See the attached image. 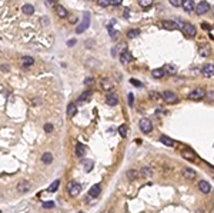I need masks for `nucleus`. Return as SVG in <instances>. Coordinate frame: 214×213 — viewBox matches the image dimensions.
<instances>
[{"mask_svg":"<svg viewBox=\"0 0 214 213\" xmlns=\"http://www.w3.org/2000/svg\"><path fill=\"white\" fill-rule=\"evenodd\" d=\"M138 127H140V130H141V133H144V135H149V133H151V132H153V123H151V120H150V119H147V117H143L141 120L138 122Z\"/></svg>","mask_w":214,"mask_h":213,"instance_id":"nucleus-1","label":"nucleus"},{"mask_svg":"<svg viewBox=\"0 0 214 213\" xmlns=\"http://www.w3.org/2000/svg\"><path fill=\"white\" fill-rule=\"evenodd\" d=\"M67 192H69V194H70L71 197H76V196H78L80 192H81V185L74 180L69 182V183H67Z\"/></svg>","mask_w":214,"mask_h":213,"instance_id":"nucleus-2","label":"nucleus"},{"mask_svg":"<svg viewBox=\"0 0 214 213\" xmlns=\"http://www.w3.org/2000/svg\"><path fill=\"white\" fill-rule=\"evenodd\" d=\"M89 26H90V14H89V12H86V13L83 14V20H81V22H80V25L76 27V33L80 34V33L86 32Z\"/></svg>","mask_w":214,"mask_h":213,"instance_id":"nucleus-3","label":"nucleus"},{"mask_svg":"<svg viewBox=\"0 0 214 213\" xmlns=\"http://www.w3.org/2000/svg\"><path fill=\"white\" fill-rule=\"evenodd\" d=\"M161 97H163V100H164L167 104H175L177 102H178V97H177V95H175V93H173V92H170V90L163 92Z\"/></svg>","mask_w":214,"mask_h":213,"instance_id":"nucleus-4","label":"nucleus"},{"mask_svg":"<svg viewBox=\"0 0 214 213\" xmlns=\"http://www.w3.org/2000/svg\"><path fill=\"white\" fill-rule=\"evenodd\" d=\"M204 96H206V90H204L203 87H195L194 90L188 95V99H190V100L198 102V100H201V99H204Z\"/></svg>","mask_w":214,"mask_h":213,"instance_id":"nucleus-5","label":"nucleus"},{"mask_svg":"<svg viewBox=\"0 0 214 213\" xmlns=\"http://www.w3.org/2000/svg\"><path fill=\"white\" fill-rule=\"evenodd\" d=\"M181 30L184 32L186 36H188V37H194L195 34H197V29H195L191 23H187V22L181 23Z\"/></svg>","mask_w":214,"mask_h":213,"instance_id":"nucleus-6","label":"nucleus"},{"mask_svg":"<svg viewBox=\"0 0 214 213\" xmlns=\"http://www.w3.org/2000/svg\"><path fill=\"white\" fill-rule=\"evenodd\" d=\"M195 13L198 14V16H203V14H206L210 10V4H208V1H206V0H203V1H200L198 4H195Z\"/></svg>","mask_w":214,"mask_h":213,"instance_id":"nucleus-7","label":"nucleus"},{"mask_svg":"<svg viewBox=\"0 0 214 213\" xmlns=\"http://www.w3.org/2000/svg\"><path fill=\"white\" fill-rule=\"evenodd\" d=\"M181 157L183 159H186L188 162H194L197 159V155L194 153V150H191V149H183L181 150Z\"/></svg>","mask_w":214,"mask_h":213,"instance_id":"nucleus-8","label":"nucleus"},{"mask_svg":"<svg viewBox=\"0 0 214 213\" xmlns=\"http://www.w3.org/2000/svg\"><path fill=\"white\" fill-rule=\"evenodd\" d=\"M100 86H101V89H103V90L110 92V90L114 89V82H113L111 79H109V77H104V79L100 80Z\"/></svg>","mask_w":214,"mask_h":213,"instance_id":"nucleus-9","label":"nucleus"},{"mask_svg":"<svg viewBox=\"0 0 214 213\" xmlns=\"http://www.w3.org/2000/svg\"><path fill=\"white\" fill-rule=\"evenodd\" d=\"M201 74L204 76V77H214V65L211 63H208V65L203 66V69H201Z\"/></svg>","mask_w":214,"mask_h":213,"instance_id":"nucleus-10","label":"nucleus"},{"mask_svg":"<svg viewBox=\"0 0 214 213\" xmlns=\"http://www.w3.org/2000/svg\"><path fill=\"white\" fill-rule=\"evenodd\" d=\"M124 50H127V45H126V43H118L117 46H114V47H113V50H111V56H113V57L120 56Z\"/></svg>","mask_w":214,"mask_h":213,"instance_id":"nucleus-11","label":"nucleus"},{"mask_svg":"<svg viewBox=\"0 0 214 213\" xmlns=\"http://www.w3.org/2000/svg\"><path fill=\"white\" fill-rule=\"evenodd\" d=\"M181 6H183V9H184V12L191 13V12H194L195 3H194V0H183Z\"/></svg>","mask_w":214,"mask_h":213,"instance_id":"nucleus-12","label":"nucleus"},{"mask_svg":"<svg viewBox=\"0 0 214 213\" xmlns=\"http://www.w3.org/2000/svg\"><path fill=\"white\" fill-rule=\"evenodd\" d=\"M198 189H200L201 193L208 194L210 192H211V185H210L207 180H200L198 182Z\"/></svg>","mask_w":214,"mask_h":213,"instance_id":"nucleus-13","label":"nucleus"},{"mask_svg":"<svg viewBox=\"0 0 214 213\" xmlns=\"http://www.w3.org/2000/svg\"><path fill=\"white\" fill-rule=\"evenodd\" d=\"M30 187H32V185H30V182H27V180H20L19 183H17V190H19L20 193L29 192Z\"/></svg>","mask_w":214,"mask_h":213,"instance_id":"nucleus-14","label":"nucleus"},{"mask_svg":"<svg viewBox=\"0 0 214 213\" xmlns=\"http://www.w3.org/2000/svg\"><path fill=\"white\" fill-rule=\"evenodd\" d=\"M106 103L109 104V106H116V104H118V96H117L116 93H107Z\"/></svg>","mask_w":214,"mask_h":213,"instance_id":"nucleus-15","label":"nucleus"},{"mask_svg":"<svg viewBox=\"0 0 214 213\" xmlns=\"http://www.w3.org/2000/svg\"><path fill=\"white\" fill-rule=\"evenodd\" d=\"M91 96H93V92H91V90L83 92V93L80 95V97H78L77 104H81V103H86V102H89V100L91 99Z\"/></svg>","mask_w":214,"mask_h":213,"instance_id":"nucleus-16","label":"nucleus"},{"mask_svg":"<svg viewBox=\"0 0 214 213\" xmlns=\"http://www.w3.org/2000/svg\"><path fill=\"white\" fill-rule=\"evenodd\" d=\"M158 142H161L164 146H169V147H174V146H175V142H174V140H173L171 137H169V136H166V135H161V136H160Z\"/></svg>","mask_w":214,"mask_h":213,"instance_id":"nucleus-17","label":"nucleus"},{"mask_svg":"<svg viewBox=\"0 0 214 213\" xmlns=\"http://www.w3.org/2000/svg\"><path fill=\"white\" fill-rule=\"evenodd\" d=\"M198 54H200L201 57H208L211 54V47L208 45H201L198 47Z\"/></svg>","mask_w":214,"mask_h":213,"instance_id":"nucleus-18","label":"nucleus"},{"mask_svg":"<svg viewBox=\"0 0 214 213\" xmlns=\"http://www.w3.org/2000/svg\"><path fill=\"white\" fill-rule=\"evenodd\" d=\"M120 62L126 65V63H130V62H133V56H131V53L129 50H124L121 54H120Z\"/></svg>","mask_w":214,"mask_h":213,"instance_id":"nucleus-19","label":"nucleus"},{"mask_svg":"<svg viewBox=\"0 0 214 213\" xmlns=\"http://www.w3.org/2000/svg\"><path fill=\"white\" fill-rule=\"evenodd\" d=\"M56 13H57V16L60 19H66V17L69 16V12H67L66 7H63L61 4H57V6H56Z\"/></svg>","mask_w":214,"mask_h":213,"instance_id":"nucleus-20","label":"nucleus"},{"mask_svg":"<svg viewBox=\"0 0 214 213\" xmlns=\"http://www.w3.org/2000/svg\"><path fill=\"white\" fill-rule=\"evenodd\" d=\"M86 153H87V147H86L84 144H81V143H77L76 144V155L78 157H84Z\"/></svg>","mask_w":214,"mask_h":213,"instance_id":"nucleus-21","label":"nucleus"},{"mask_svg":"<svg viewBox=\"0 0 214 213\" xmlns=\"http://www.w3.org/2000/svg\"><path fill=\"white\" fill-rule=\"evenodd\" d=\"M100 192H101V186L100 185H93V186L90 187V190H89V196H91V197H97L98 194H100Z\"/></svg>","mask_w":214,"mask_h":213,"instance_id":"nucleus-22","label":"nucleus"},{"mask_svg":"<svg viewBox=\"0 0 214 213\" xmlns=\"http://www.w3.org/2000/svg\"><path fill=\"white\" fill-rule=\"evenodd\" d=\"M161 26L164 27V29H167V30H174V29H177V23H175V22H171V20H163Z\"/></svg>","mask_w":214,"mask_h":213,"instance_id":"nucleus-23","label":"nucleus"},{"mask_svg":"<svg viewBox=\"0 0 214 213\" xmlns=\"http://www.w3.org/2000/svg\"><path fill=\"white\" fill-rule=\"evenodd\" d=\"M77 113V104L76 103H70L67 106V116L69 117H74Z\"/></svg>","mask_w":214,"mask_h":213,"instance_id":"nucleus-24","label":"nucleus"},{"mask_svg":"<svg viewBox=\"0 0 214 213\" xmlns=\"http://www.w3.org/2000/svg\"><path fill=\"white\" fill-rule=\"evenodd\" d=\"M183 176H184L186 179H194L195 172L193 170V169H190V168H183Z\"/></svg>","mask_w":214,"mask_h":213,"instance_id":"nucleus-25","label":"nucleus"},{"mask_svg":"<svg viewBox=\"0 0 214 213\" xmlns=\"http://www.w3.org/2000/svg\"><path fill=\"white\" fill-rule=\"evenodd\" d=\"M151 76L154 79H163L164 76H166V71L163 70V67L161 69H154V70L151 71Z\"/></svg>","mask_w":214,"mask_h":213,"instance_id":"nucleus-26","label":"nucleus"},{"mask_svg":"<svg viewBox=\"0 0 214 213\" xmlns=\"http://www.w3.org/2000/svg\"><path fill=\"white\" fill-rule=\"evenodd\" d=\"M41 162H43L44 165H50V163L53 162V155L50 153V152L43 153V155H41Z\"/></svg>","mask_w":214,"mask_h":213,"instance_id":"nucleus-27","label":"nucleus"},{"mask_svg":"<svg viewBox=\"0 0 214 213\" xmlns=\"http://www.w3.org/2000/svg\"><path fill=\"white\" fill-rule=\"evenodd\" d=\"M140 176H141V177H150V176H153V169L147 168V166L141 168V170H140Z\"/></svg>","mask_w":214,"mask_h":213,"instance_id":"nucleus-28","label":"nucleus"},{"mask_svg":"<svg viewBox=\"0 0 214 213\" xmlns=\"http://www.w3.org/2000/svg\"><path fill=\"white\" fill-rule=\"evenodd\" d=\"M21 10H23V13H24V14H27V16H32V14L34 13V6H33V4H23Z\"/></svg>","mask_w":214,"mask_h":213,"instance_id":"nucleus-29","label":"nucleus"},{"mask_svg":"<svg viewBox=\"0 0 214 213\" xmlns=\"http://www.w3.org/2000/svg\"><path fill=\"white\" fill-rule=\"evenodd\" d=\"M163 70L166 71V74H175L177 73V67L174 65H166L163 67Z\"/></svg>","mask_w":214,"mask_h":213,"instance_id":"nucleus-30","label":"nucleus"},{"mask_svg":"<svg viewBox=\"0 0 214 213\" xmlns=\"http://www.w3.org/2000/svg\"><path fill=\"white\" fill-rule=\"evenodd\" d=\"M137 1H138V4H140V7L143 10H147L153 4V0H137Z\"/></svg>","mask_w":214,"mask_h":213,"instance_id":"nucleus-31","label":"nucleus"},{"mask_svg":"<svg viewBox=\"0 0 214 213\" xmlns=\"http://www.w3.org/2000/svg\"><path fill=\"white\" fill-rule=\"evenodd\" d=\"M21 65L23 66H32L34 65V59L32 56H23L21 57Z\"/></svg>","mask_w":214,"mask_h":213,"instance_id":"nucleus-32","label":"nucleus"},{"mask_svg":"<svg viewBox=\"0 0 214 213\" xmlns=\"http://www.w3.org/2000/svg\"><path fill=\"white\" fill-rule=\"evenodd\" d=\"M93 168H94V163H93V160H84L83 162V169H84V172H91L93 170Z\"/></svg>","mask_w":214,"mask_h":213,"instance_id":"nucleus-33","label":"nucleus"},{"mask_svg":"<svg viewBox=\"0 0 214 213\" xmlns=\"http://www.w3.org/2000/svg\"><path fill=\"white\" fill-rule=\"evenodd\" d=\"M137 170H134V169H130V170H127L126 172V176H127V179L129 180H133V179H136L137 177Z\"/></svg>","mask_w":214,"mask_h":213,"instance_id":"nucleus-34","label":"nucleus"},{"mask_svg":"<svg viewBox=\"0 0 214 213\" xmlns=\"http://www.w3.org/2000/svg\"><path fill=\"white\" fill-rule=\"evenodd\" d=\"M58 186H60V180L57 179V180H54L52 185L49 186V189H47V190H49V192H52V193H54V192L58 189Z\"/></svg>","mask_w":214,"mask_h":213,"instance_id":"nucleus-35","label":"nucleus"},{"mask_svg":"<svg viewBox=\"0 0 214 213\" xmlns=\"http://www.w3.org/2000/svg\"><path fill=\"white\" fill-rule=\"evenodd\" d=\"M138 34H140V30H138V29H131V30L127 32V37H129V39H134Z\"/></svg>","mask_w":214,"mask_h":213,"instance_id":"nucleus-36","label":"nucleus"},{"mask_svg":"<svg viewBox=\"0 0 214 213\" xmlns=\"http://www.w3.org/2000/svg\"><path fill=\"white\" fill-rule=\"evenodd\" d=\"M118 133H120L121 137H126V136H127V126H126V124H121V126L118 127Z\"/></svg>","mask_w":214,"mask_h":213,"instance_id":"nucleus-37","label":"nucleus"},{"mask_svg":"<svg viewBox=\"0 0 214 213\" xmlns=\"http://www.w3.org/2000/svg\"><path fill=\"white\" fill-rule=\"evenodd\" d=\"M43 129H44V132H46V133H52L53 130H54V126H53L52 123H46V124H44V127H43Z\"/></svg>","mask_w":214,"mask_h":213,"instance_id":"nucleus-38","label":"nucleus"},{"mask_svg":"<svg viewBox=\"0 0 214 213\" xmlns=\"http://www.w3.org/2000/svg\"><path fill=\"white\" fill-rule=\"evenodd\" d=\"M97 4L100 7H107L110 6V0H97Z\"/></svg>","mask_w":214,"mask_h":213,"instance_id":"nucleus-39","label":"nucleus"},{"mask_svg":"<svg viewBox=\"0 0 214 213\" xmlns=\"http://www.w3.org/2000/svg\"><path fill=\"white\" fill-rule=\"evenodd\" d=\"M127 100H129V106L130 107H133V103H134V95H133V93H129Z\"/></svg>","mask_w":214,"mask_h":213,"instance_id":"nucleus-40","label":"nucleus"},{"mask_svg":"<svg viewBox=\"0 0 214 213\" xmlns=\"http://www.w3.org/2000/svg\"><path fill=\"white\" fill-rule=\"evenodd\" d=\"M107 30H109V33H110V36H111V37H113V39H114V37H117V36H118V33H117V32H113V27H111L110 25L107 26Z\"/></svg>","mask_w":214,"mask_h":213,"instance_id":"nucleus-41","label":"nucleus"},{"mask_svg":"<svg viewBox=\"0 0 214 213\" xmlns=\"http://www.w3.org/2000/svg\"><path fill=\"white\" fill-rule=\"evenodd\" d=\"M169 1L174 7H180V6H181V3H183V0H169Z\"/></svg>","mask_w":214,"mask_h":213,"instance_id":"nucleus-42","label":"nucleus"},{"mask_svg":"<svg viewBox=\"0 0 214 213\" xmlns=\"http://www.w3.org/2000/svg\"><path fill=\"white\" fill-rule=\"evenodd\" d=\"M43 207H44V209H53V207H54V202H44V203H43Z\"/></svg>","mask_w":214,"mask_h":213,"instance_id":"nucleus-43","label":"nucleus"},{"mask_svg":"<svg viewBox=\"0 0 214 213\" xmlns=\"http://www.w3.org/2000/svg\"><path fill=\"white\" fill-rule=\"evenodd\" d=\"M130 83L133 84V86H136V87H141L143 86L141 82H138V80H136V79H130Z\"/></svg>","mask_w":214,"mask_h":213,"instance_id":"nucleus-44","label":"nucleus"},{"mask_svg":"<svg viewBox=\"0 0 214 213\" xmlns=\"http://www.w3.org/2000/svg\"><path fill=\"white\" fill-rule=\"evenodd\" d=\"M93 83H94V79H93V77H86L84 79V84H86V86H91Z\"/></svg>","mask_w":214,"mask_h":213,"instance_id":"nucleus-45","label":"nucleus"},{"mask_svg":"<svg viewBox=\"0 0 214 213\" xmlns=\"http://www.w3.org/2000/svg\"><path fill=\"white\" fill-rule=\"evenodd\" d=\"M123 0H110V4L111 6H120Z\"/></svg>","mask_w":214,"mask_h":213,"instance_id":"nucleus-46","label":"nucleus"},{"mask_svg":"<svg viewBox=\"0 0 214 213\" xmlns=\"http://www.w3.org/2000/svg\"><path fill=\"white\" fill-rule=\"evenodd\" d=\"M0 70H3V71H9V66H7V65H1V66H0Z\"/></svg>","mask_w":214,"mask_h":213,"instance_id":"nucleus-47","label":"nucleus"},{"mask_svg":"<svg viewBox=\"0 0 214 213\" xmlns=\"http://www.w3.org/2000/svg\"><path fill=\"white\" fill-rule=\"evenodd\" d=\"M76 45V40L73 39V40H70V42H67V46H74Z\"/></svg>","mask_w":214,"mask_h":213,"instance_id":"nucleus-48","label":"nucleus"},{"mask_svg":"<svg viewBox=\"0 0 214 213\" xmlns=\"http://www.w3.org/2000/svg\"><path fill=\"white\" fill-rule=\"evenodd\" d=\"M201 26H203V29H204V30H210V26H208V25H206V23H203Z\"/></svg>","mask_w":214,"mask_h":213,"instance_id":"nucleus-49","label":"nucleus"},{"mask_svg":"<svg viewBox=\"0 0 214 213\" xmlns=\"http://www.w3.org/2000/svg\"><path fill=\"white\" fill-rule=\"evenodd\" d=\"M129 13H130V10H129V9H127V10H124V17H126V19L129 17Z\"/></svg>","mask_w":214,"mask_h":213,"instance_id":"nucleus-50","label":"nucleus"},{"mask_svg":"<svg viewBox=\"0 0 214 213\" xmlns=\"http://www.w3.org/2000/svg\"><path fill=\"white\" fill-rule=\"evenodd\" d=\"M46 1H47V3H50V4H53V3H54L56 0H46Z\"/></svg>","mask_w":214,"mask_h":213,"instance_id":"nucleus-51","label":"nucleus"},{"mask_svg":"<svg viewBox=\"0 0 214 213\" xmlns=\"http://www.w3.org/2000/svg\"><path fill=\"white\" fill-rule=\"evenodd\" d=\"M78 213H83V212H78Z\"/></svg>","mask_w":214,"mask_h":213,"instance_id":"nucleus-52","label":"nucleus"},{"mask_svg":"<svg viewBox=\"0 0 214 213\" xmlns=\"http://www.w3.org/2000/svg\"><path fill=\"white\" fill-rule=\"evenodd\" d=\"M0 213H1V210H0Z\"/></svg>","mask_w":214,"mask_h":213,"instance_id":"nucleus-53","label":"nucleus"}]
</instances>
